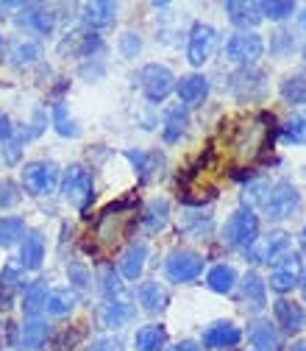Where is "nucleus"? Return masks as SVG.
<instances>
[{
  "label": "nucleus",
  "instance_id": "1",
  "mask_svg": "<svg viewBox=\"0 0 306 351\" xmlns=\"http://www.w3.org/2000/svg\"><path fill=\"white\" fill-rule=\"evenodd\" d=\"M245 201L259 204L270 221H287V217L298 215L301 209V193L295 190L292 182L279 179V182H253L245 190Z\"/></svg>",
  "mask_w": 306,
  "mask_h": 351
},
{
  "label": "nucleus",
  "instance_id": "2",
  "mask_svg": "<svg viewBox=\"0 0 306 351\" xmlns=\"http://www.w3.org/2000/svg\"><path fill=\"white\" fill-rule=\"evenodd\" d=\"M62 195L64 201L78 209L86 212V206L92 204L95 198V179H92V170L84 167V165H70L62 176Z\"/></svg>",
  "mask_w": 306,
  "mask_h": 351
},
{
  "label": "nucleus",
  "instance_id": "3",
  "mask_svg": "<svg viewBox=\"0 0 306 351\" xmlns=\"http://www.w3.org/2000/svg\"><path fill=\"white\" fill-rule=\"evenodd\" d=\"M259 240V217L251 206H242L231 212V217L223 226V243L237 251H248Z\"/></svg>",
  "mask_w": 306,
  "mask_h": 351
},
{
  "label": "nucleus",
  "instance_id": "4",
  "mask_svg": "<svg viewBox=\"0 0 306 351\" xmlns=\"http://www.w3.org/2000/svg\"><path fill=\"white\" fill-rule=\"evenodd\" d=\"M59 184V165L48 162V159H39V162H28L23 167V187L28 195H51Z\"/></svg>",
  "mask_w": 306,
  "mask_h": 351
},
{
  "label": "nucleus",
  "instance_id": "5",
  "mask_svg": "<svg viewBox=\"0 0 306 351\" xmlns=\"http://www.w3.org/2000/svg\"><path fill=\"white\" fill-rule=\"evenodd\" d=\"M262 53H265V39H262L259 34H253V31H237L226 42L229 62L242 64V67H253L262 59Z\"/></svg>",
  "mask_w": 306,
  "mask_h": 351
},
{
  "label": "nucleus",
  "instance_id": "6",
  "mask_svg": "<svg viewBox=\"0 0 306 351\" xmlns=\"http://www.w3.org/2000/svg\"><path fill=\"white\" fill-rule=\"evenodd\" d=\"M164 274L170 282H179V285L195 282L203 274V256L190 248H176V251H170L164 262Z\"/></svg>",
  "mask_w": 306,
  "mask_h": 351
},
{
  "label": "nucleus",
  "instance_id": "7",
  "mask_svg": "<svg viewBox=\"0 0 306 351\" xmlns=\"http://www.w3.org/2000/svg\"><path fill=\"white\" fill-rule=\"evenodd\" d=\"M301 274H303V259H301V254H290V251H284L281 256H276L273 259V271H270V287L276 290V293H290V290H295L298 287V282H301Z\"/></svg>",
  "mask_w": 306,
  "mask_h": 351
},
{
  "label": "nucleus",
  "instance_id": "8",
  "mask_svg": "<svg viewBox=\"0 0 306 351\" xmlns=\"http://www.w3.org/2000/svg\"><path fill=\"white\" fill-rule=\"evenodd\" d=\"M140 86L151 104H159L176 90V75L164 64H145L140 73Z\"/></svg>",
  "mask_w": 306,
  "mask_h": 351
},
{
  "label": "nucleus",
  "instance_id": "9",
  "mask_svg": "<svg viewBox=\"0 0 306 351\" xmlns=\"http://www.w3.org/2000/svg\"><path fill=\"white\" fill-rule=\"evenodd\" d=\"M214 45H217V31L206 23H195L192 31H190V45H187V59L192 67H203L212 53H214Z\"/></svg>",
  "mask_w": 306,
  "mask_h": 351
},
{
  "label": "nucleus",
  "instance_id": "10",
  "mask_svg": "<svg viewBox=\"0 0 306 351\" xmlns=\"http://www.w3.org/2000/svg\"><path fill=\"white\" fill-rule=\"evenodd\" d=\"M290 248V234L287 232H270L265 237H259L248 248V262L253 265H273V259L281 256Z\"/></svg>",
  "mask_w": 306,
  "mask_h": 351
},
{
  "label": "nucleus",
  "instance_id": "11",
  "mask_svg": "<svg viewBox=\"0 0 306 351\" xmlns=\"http://www.w3.org/2000/svg\"><path fill=\"white\" fill-rule=\"evenodd\" d=\"M123 156L134 165V173L142 184H151L164 176V156L159 151H125Z\"/></svg>",
  "mask_w": 306,
  "mask_h": 351
},
{
  "label": "nucleus",
  "instance_id": "12",
  "mask_svg": "<svg viewBox=\"0 0 306 351\" xmlns=\"http://www.w3.org/2000/svg\"><path fill=\"white\" fill-rule=\"evenodd\" d=\"M137 318V310L131 306L128 298H120V301H103L98 306V324L103 329H120L125 324H131Z\"/></svg>",
  "mask_w": 306,
  "mask_h": 351
},
{
  "label": "nucleus",
  "instance_id": "13",
  "mask_svg": "<svg viewBox=\"0 0 306 351\" xmlns=\"http://www.w3.org/2000/svg\"><path fill=\"white\" fill-rule=\"evenodd\" d=\"M240 340H242V332L231 321H214V324H209L203 329V337H201L203 348H231Z\"/></svg>",
  "mask_w": 306,
  "mask_h": 351
},
{
  "label": "nucleus",
  "instance_id": "14",
  "mask_svg": "<svg viewBox=\"0 0 306 351\" xmlns=\"http://www.w3.org/2000/svg\"><path fill=\"white\" fill-rule=\"evenodd\" d=\"M273 315H276V324L287 335H295V332L306 329V313H303V306L292 298H279L273 304Z\"/></svg>",
  "mask_w": 306,
  "mask_h": 351
},
{
  "label": "nucleus",
  "instance_id": "15",
  "mask_svg": "<svg viewBox=\"0 0 306 351\" xmlns=\"http://www.w3.org/2000/svg\"><path fill=\"white\" fill-rule=\"evenodd\" d=\"M270 117L268 114H259L253 117L251 123H245L242 128V137L237 140V151L242 156H253L259 148H265V137H268V125H262V123H268Z\"/></svg>",
  "mask_w": 306,
  "mask_h": 351
},
{
  "label": "nucleus",
  "instance_id": "16",
  "mask_svg": "<svg viewBox=\"0 0 306 351\" xmlns=\"http://www.w3.org/2000/svg\"><path fill=\"white\" fill-rule=\"evenodd\" d=\"M187 125H190V112L179 104V106H170L164 112V120H162V137L167 145H176L184 134H187Z\"/></svg>",
  "mask_w": 306,
  "mask_h": 351
},
{
  "label": "nucleus",
  "instance_id": "17",
  "mask_svg": "<svg viewBox=\"0 0 306 351\" xmlns=\"http://www.w3.org/2000/svg\"><path fill=\"white\" fill-rule=\"evenodd\" d=\"M167 217H170V204L167 198H151L145 206H142V215H140V226L148 232V234H156L167 226Z\"/></svg>",
  "mask_w": 306,
  "mask_h": 351
},
{
  "label": "nucleus",
  "instance_id": "18",
  "mask_svg": "<svg viewBox=\"0 0 306 351\" xmlns=\"http://www.w3.org/2000/svg\"><path fill=\"white\" fill-rule=\"evenodd\" d=\"M242 301H245V310H251V313H262L268 306V285L253 271L245 274V279H242Z\"/></svg>",
  "mask_w": 306,
  "mask_h": 351
},
{
  "label": "nucleus",
  "instance_id": "19",
  "mask_svg": "<svg viewBox=\"0 0 306 351\" xmlns=\"http://www.w3.org/2000/svg\"><path fill=\"white\" fill-rule=\"evenodd\" d=\"M176 93H179V101L181 106H198L206 101L209 95V81L203 75H184L179 84H176Z\"/></svg>",
  "mask_w": 306,
  "mask_h": 351
},
{
  "label": "nucleus",
  "instance_id": "20",
  "mask_svg": "<svg viewBox=\"0 0 306 351\" xmlns=\"http://www.w3.org/2000/svg\"><path fill=\"white\" fill-rule=\"evenodd\" d=\"M45 259V234L42 232H28L23 237V245H20V265L25 271H36Z\"/></svg>",
  "mask_w": 306,
  "mask_h": 351
},
{
  "label": "nucleus",
  "instance_id": "21",
  "mask_svg": "<svg viewBox=\"0 0 306 351\" xmlns=\"http://www.w3.org/2000/svg\"><path fill=\"white\" fill-rule=\"evenodd\" d=\"M145 259H148V245L145 243H131L120 256V274L131 282L140 279L142 271H145Z\"/></svg>",
  "mask_w": 306,
  "mask_h": 351
},
{
  "label": "nucleus",
  "instance_id": "22",
  "mask_svg": "<svg viewBox=\"0 0 306 351\" xmlns=\"http://www.w3.org/2000/svg\"><path fill=\"white\" fill-rule=\"evenodd\" d=\"M81 12H84L81 14L84 23L90 28H109L117 20V6L109 3V0H92V3H84Z\"/></svg>",
  "mask_w": 306,
  "mask_h": 351
},
{
  "label": "nucleus",
  "instance_id": "23",
  "mask_svg": "<svg viewBox=\"0 0 306 351\" xmlns=\"http://www.w3.org/2000/svg\"><path fill=\"white\" fill-rule=\"evenodd\" d=\"M20 25H25L28 31L39 34V36H48L53 31V12L45 9V6H23V17H20Z\"/></svg>",
  "mask_w": 306,
  "mask_h": 351
},
{
  "label": "nucleus",
  "instance_id": "24",
  "mask_svg": "<svg viewBox=\"0 0 306 351\" xmlns=\"http://www.w3.org/2000/svg\"><path fill=\"white\" fill-rule=\"evenodd\" d=\"M279 332L270 321H253L251 329H248V343L256 348V351H276L279 348Z\"/></svg>",
  "mask_w": 306,
  "mask_h": 351
},
{
  "label": "nucleus",
  "instance_id": "25",
  "mask_svg": "<svg viewBox=\"0 0 306 351\" xmlns=\"http://www.w3.org/2000/svg\"><path fill=\"white\" fill-rule=\"evenodd\" d=\"M226 14L231 20V25L248 31V28H256L262 23V14H259V6L256 3H240V0H229L226 3Z\"/></svg>",
  "mask_w": 306,
  "mask_h": 351
},
{
  "label": "nucleus",
  "instance_id": "26",
  "mask_svg": "<svg viewBox=\"0 0 306 351\" xmlns=\"http://www.w3.org/2000/svg\"><path fill=\"white\" fill-rule=\"evenodd\" d=\"M179 229H181L187 237H192V240H206V237L212 234V229H214V217H212L209 212H187V215L181 217Z\"/></svg>",
  "mask_w": 306,
  "mask_h": 351
},
{
  "label": "nucleus",
  "instance_id": "27",
  "mask_svg": "<svg viewBox=\"0 0 306 351\" xmlns=\"http://www.w3.org/2000/svg\"><path fill=\"white\" fill-rule=\"evenodd\" d=\"M137 301L142 304L145 313H153L156 315V313H162L164 306H167L170 295H167V290L159 282H142L140 290H137Z\"/></svg>",
  "mask_w": 306,
  "mask_h": 351
},
{
  "label": "nucleus",
  "instance_id": "28",
  "mask_svg": "<svg viewBox=\"0 0 306 351\" xmlns=\"http://www.w3.org/2000/svg\"><path fill=\"white\" fill-rule=\"evenodd\" d=\"M48 335H51V326L45 321L42 318H28L23 324V329H20V343H23L25 351H39L42 346H45Z\"/></svg>",
  "mask_w": 306,
  "mask_h": 351
},
{
  "label": "nucleus",
  "instance_id": "29",
  "mask_svg": "<svg viewBox=\"0 0 306 351\" xmlns=\"http://www.w3.org/2000/svg\"><path fill=\"white\" fill-rule=\"evenodd\" d=\"M164 346H167V329L162 324H148L134 335L137 351H164Z\"/></svg>",
  "mask_w": 306,
  "mask_h": 351
},
{
  "label": "nucleus",
  "instance_id": "30",
  "mask_svg": "<svg viewBox=\"0 0 306 351\" xmlns=\"http://www.w3.org/2000/svg\"><path fill=\"white\" fill-rule=\"evenodd\" d=\"M98 290H101L103 301H120V298H125V282L120 279V274L112 265H103L98 271Z\"/></svg>",
  "mask_w": 306,
  "mask_h": 351
},
{
  "label": "nucleus",
  "instance_id": "31",
  "mask_svg": "<svg viewBox=\"0 0 306 351\" xmlns=\"http://www.w3.org/2000/svg\"><path fill=\"white\" fill-rule=\"evenodd\" d=\"M75 304H78V295L73 290H48L45 313L53 315V318H64L75 310Z\"/></svg>",
  "mask_w": 306,
  "mask_h": 351
},
{
  "label": "nucleus",
  "instance_id": "32",
  "mask_svg": "<svg viewBox=\"0 0 306 351\" xmlns=\"http://www.w3.org/2000/svg\"><path fill=\"white\" fill-rule=\"evenodd\" d=\"M234 285H237V271L231 265H214L209 271V276H206V287L212 293H223L226 295V293L234 290Z\"/></svg>",
  "mask_w": 306,
  "mask_h": 351
},
{
  "label": "nucleus",
  "instance_id": "33",
  "mask_svg": "<svg viewBox=\"0 0 306 351\" xmlns=\"http://www.w3.org/2000/svg\"><path fill=\"white\" fill-rule=\"evenodd\" d=\"M281 98L290 106L306 104V73H292L281 81Z\"/></svg>",
  "mask_w": 306,
  "mask_h": 351
},
{
  "label": "nucleus",
  "instance_id": "34",
  "mask_svg": "<svg viewBox=\"0 0 306 351\" xmlns=\"http://www.w3.org/2000/svg\"><path fill=\"white\" fill-rule=\"evenodd\" d=\"M9 59H12L14 67H28V64H34L36 59H42L39 42H31V39H20V42H14Z\"/></svg>",
  "mask_w": 306,
  "mask_h": 351
},
{
  "label": "nucleus",
  "instance_id": "35",
  "mask_svg": "<svg viewBox=\"0 0 306 351\" xmlns=\"http://www.w3.org/2000/svg\"><path fill=\"white\" fill-rule=\"evenodd\" d=\"M23 237H25V221H23V217H14V215L0 217V245L9 248V245H14Z\"/></svg>",
  "mask_w": 306,
  "mask_h": 351
},
{
  "label": "nucleus",
  "instance_id": "36",
  "mask_svg": "<svg viewBox=\"0 0 306 351\" xmlns=\"http://www.w3.org/2000/svg\"><path fill=\"white\" fill-rule=\"evenodd\" d=\"M45 298H48V287L45 285H28V290L23 293V313L28 318H36L42 310H45Z\"/></svg>",
  "mask_w": 306,
  "mask_h": 351
},
{
  "label": "nucleus",
  "instance_id": "37",
  "mask_svg": "<svg viewBox=\"0 0 306 351\" xmlns=\"http://www.w3.org/2000/svg\"><path fill=\"white\" fill-rule=\"evenodd\" d=\"M256 6L262 20H273V23H281L295 12V3H290V0H265V3H256Z\"/></svg>",
  "mask_w": 306,
  "mask_h": 351
},
{
  "label": "nucleus",
  "instance_id": "38",
  "mask_svg": "<svg viewBox=\"0 0 306 351\" xmlns=\"http://www.w3.org/2000/svg\"><path fill=\"white\" fill-rule=\"evenodd\" d=\"M53 125H56V131L62 137H78L81 134V128L75 125V120L67 112V104H56L53 106Z\"/></svg>",
  "mask_w": 306,
  "mask_h": 351
},
{
  "label": "nucleus",
  "instance_id": "39",
  "mask_svg": "<svg viewBox=\"0 0 306 351\" xmlns=\"http://www.w3.org/2000/svg\"><path fill=\"white\" fill-rule=\"evenodd\" d=\"M281 137L290 145H306V117H290L281 125Z\"/></svg>",
  "mask_w": 306,
  "mask_h": 351
},
{
  "label": "nucleus",
  "instance_id": "40",
  "mask_svg": "<svg viewBox=\"0 0 306 351\" xmlns=\"http://www.w3.org/2000/svg\"><path fill=\"white\" fill-rule=\"evenodd\" d=\"M17 201H20V190H17V184H14L12 179H0V206L9 209V206H14Z\"/></svg>",
  "mask_w": 306,
  "mask_h": 351
},
{
  "label": "nucleus",
  "instance_id": "41",
  "mask_svg": "<svg viewBox=\"0 0 306 351\" xmlns=\"http://www.w3.org/2000/svg\"><path fill=\"white\" fill-rule=\"evenodd\" d=\"M20 145H23V137H17V134H9L3 140V159H6V165H14L20 159Z\"/></svg>",
  "mask_w": 306,
  "mask_h": 351
},
{
  "label": "nucleus",
  "instance_id": "42",
  "mask_svg": "<svg viewBox=\"0 0 306 351\" xmlns=\"http://www.w3.org/2000/svg\"><path fill=\"white\" fill-rule=\"evenodd\" d=\"M67 276H70V282H73L78 290H84L86 285H90V271H86L81 262H73V265L67 268Z\"/></svg>",
  "mask_w": 306,
  "mask_h": 351
},
{
  "label": "nucleus",
  "instance_id": "43",
  "mask_svg": "<svg viewBox=\"0 0 306 351\" xmlns=\"http://www.w3.org/2000/svg\"><path fill=\"white\" fill-rule=\"evenodd\" d=\"M86 351H123V340L120 337H98L90 343Z\"/></svg>",
  "mask_w": 306,
  "mask_h": 351
},
{
  "label": "nucleus",
  "instance_id": "44",
  "mask_svg": "<svg viewBox=\"0 0 306 351\" xmlns=\"http://www.w3.org/2000/svg\"><path fill=\"white\" fill-rule=\"evenodd\" d=\"M120 48H123V53H125V56H137V53H140V48H142V39H140L137 34H123Z\"/></svg>",
  "mask_w": 306,
  "mask_h": 351
},
{
  "label": "nucleus",
  "instance_id": "45",
  "mask_svg": "<svg viewBox=\"0 0 306 351\" xmlns=\"http://www.w3.org/2000/svg\"><path fill=\"white\" fill-rule=\"evenodd\" d=\"M12 134V125H9V117L3 114V112H0V143H3L6 137Z\"/></svg>",
  "mask_w": 306,
  "mask_h": 351
},
{
  "label": "nucleus",
  "instance_id": "46",
  "mask_svg": "<svg viewBox=\"0 0 306 351\" xmlns=\"http://www.w3.org/2000/svg\"><path fill=\"white\" fill-rule=\"evenodd\" d=\"M170 351H201V348H198V343H195V340H181V343L173 346Z\"/></svg>",
  "mask_w": 306,
  "mask_h": 351
},
{
  "label": "nucleus",
  "instance_id": "47",
  "mask_svg": "<svg viewBox=\"0 0 306 351\" xmlns=\"http://www.w3.org/2000/svg\"><path fill=\"white\" fill-rule=\"evenodd\" d=\"M298 285H301V293H303V298H306V271L301 274V282H298Z\"/></svg>",
  "mask_w": 306,
  "mask_h": 351
},
{
  "label": "nucleus",
  "instance_id": "48",
  "mask_svg": "<svg viewBox=\"0 0 306 351\" xmlns=\"http://www.w3.org/2000/svg\"><path fill=\"white\" fill-rule=\"evenodd\" d=\"M290 351H306V343H295Z\"/></svg>",
  "mask_w": 306,
  "mask_h": 351
},
{
  "label": "nucleus",
  "instance_id": "49",
  "mask_svg": "<svg viewBox=\"0 0 306 351\" xmlns=\"http://www.w3.org/2000/svg\"><path fill=\"white\" fill-rule=\"evenodd\" d=\"M301 245H303V251H306V226H303V232H301Z\"/></svg>",
  "mask_w": 306,
  "mask_h": 351
},
{
  "label": "nucleus",
  "instance_id": "50",
  "mask_svg": "<svg viewBox=\"0 0 306 351\" xmlns=\"http://www.w3.org/2000/svg\"><path fill=\"white\" fill-rule=\"evenodd\" d=\"M301 25H303V28H306V12H303V14H301Z\"/></svg>",
  "mask_w": 306,
  "mask_h": 351
},
{
  "label": "nucleus",
  "instance_id": "51",
  "mask_svg": "<svg viewBox=\"0 0 306 351\" xmlns=\"http://www.w3.org/2000/svg\"><path fill=\"white\" fill-rule=\"evenodd\" d=\"M0 48H3V36H0Z\"/></svg>",
  "mask_w": 306,
  "mask_h": 351
},
{
  "label": "nucleus",
  "instance_id": "52",
  "mask_svg": "<svg viewBox=\"0 0 306 351\" xmlns=\"http://www.w3.org/2000/svg\"><path fill=\"white\" fill-rule=\"evenodd\" d=\"M303 59H306V48H303Z\"/></svg>",
  "mask_w": 306,
  "mask_h": 351
}]
</instances>
